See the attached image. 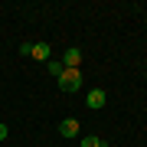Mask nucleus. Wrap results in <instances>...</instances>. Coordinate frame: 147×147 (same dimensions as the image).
<instances>
[{"label": "nucleus", "mask_w": 147, "mask_h": 147, "mask_svg": "<svg viewBox=\"0 0 147 147\" xmlns=\"http://www.w3.org/2000/svg\"><path fill=\"white\" fill-rule=\"evenodd\" d=\"M30 56H33V59H39V62H49V46H46V42H33Z\"/></svg>", "instance_id": "nucleus-4"}, {"label": "nucleus", "mask_w": 147, "mask_h": 147, "mask_svg": "<svg viewBox=\"0 0 147 147\" xmlns=\"http://www.w3.org/2000/svg\"><path fill=\"white\" fill-rule=\"evenodd\" d=\"M46 69H49V75H56V79L65 72V65H62V62H46Z\"/></svg>", "instance_id": "nucleus-6"}, {"label": "nucleus", "mask_w": 147, "mask_h": 147, "mask_svg": "<svg viewBox=\"0 0 147 147\" xmlns=\"http://www.w3.org/2000/svg\"><path fill=\"white\" fill-rule=\"evenodd\" d=\"M101 144H105L101 137H85V141H82V147H101Z\"/></svg>", "instance_id": "nucleus-7"}, {"label": "nucleus", "mask_w": 147, "mask_h": 147, "mask_svg": "<svg viewBox=\"0 0 147 147\" xmlns=\"http://www.w3.org/2000/svg\"><path fill=\"white\" fill-rule=\"evenodd\" d=\"M79 62H82V53H79L75 46H69L65 56H62V65H65V69H79Z\"/></svg>", "instance_id": "nucleus-2"}, {"label": "nucleus", "mask_w": 147, "mask_h": 147, "mask_svg": "<svg viewBox=\"0 0 147 147\" xmlns=\"http://www.w3.org/2000/svg\"><path fill=\"white\" fill-rule=\"evenodd\" d=\"M85 101H88V108H105V92L95 88V92H88V98H85Z\"/></svg>", "instance_id": "nucleus-5"}, {"label": "nucleus", "mask_w": 147, "mask_h": 147, "mask_svg": "<svg viewBox=\"0 0 147 147\" xmlns=\"http://www.w3.org/2000/svg\"><path fill=\"white\" fill-rule=\"evenodd\" d=\"M59 134L62 137H79V121H72V118L62 121V124H59Z\"/></svg>", "instance_id": "nucleus-3"}, {"label": "nucleus", "mask_w": 147, "mask_h": 147, "mask_svg": "<svg viewBox=\"0 0 147 147\" xmlns=\"http://www.w3.org/2000/svg\"><path fill=\"white\" fill-rule=\"evenodd\" d=\"M0 141H7V124H0Z\"/></svg>", "instance_id": "nucleus-8"}, {"label": "nucleus", "mask_w": 147, "mask_h": 147, "mask_svg": "<svg viewBox=\"0 0 147 147\" xmlns=\"http://www.w3.org/2000/svg\"><path fill=\"white\" fill-rule=\"evenodd\" d=\"M59 88H62V92L82 88V72H79V69H65V72L59 75Z\"/></svg>", "instance_id": "nucleus-1"}]
</instances>
